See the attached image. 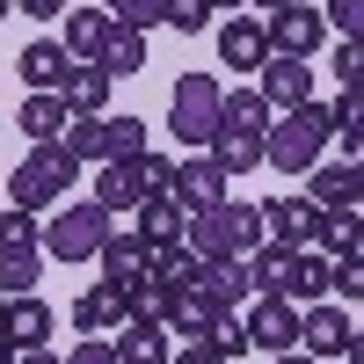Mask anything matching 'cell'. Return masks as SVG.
I'll return each mask as SVG.
<instances>
[{"label":"cell","instance_id":"8d00e7d4","mask_svg":"<svg viewBox=\"0 0 364 364\" xmlns=\"http://www.w3.org/2000/svg\"><path fill=\"white\" fill-rule=\"evenodd\" d=\"M0 248H44L37 211H22V204H8V211H0Z\"/></svg>","mask_w":364,"mask_h":364},{"label":"cell","instance_id":"3957f363","mask_svg":"<svg viewBox=\"0 0 364 364\" xmlns=\"http://www.w3.org/2000/svg\"><path fill=\"white\" fill-rule=\"evenodd\" d=\"M73 182H80V161H73V154H66L58 139H44L37 154H29V161H22V168L8 175V197H15L22 211H51L58 197L73 190Z\"/></svg>","mask_w":364,"mask_h":364},{"label":"cell","instance_id":"7402d4cb","mask_svg":"<svg viewBox=\"0 0 364 364\" xmlns=\"http://www.w3.org/2000/svg\"><path fill=\"white\" fill-rule=\"evenodd\" d=\"M291 262H299V248H291V240H262V248L248 255L255 299H262V291H284V299H291Z\"/></svg>","mask_w":364,"mask_h":364},{"label":"cell","instance_id":"ac0fdd59","mask_svg":"<svg viewBox=\"0 0 364 364\" xmlns=\"http://www.w3.org/2000/svg\"><path fill=\"white\" fill-rule=\"evenodd\" d=\"M66 117H73V109H66V95H58V87H29V95H22V109H15V124L44 146V139H58V132H66Z\"/></svg>","mask_w":364,"mask_h":364},{"label":"cell","instance_id":"4316f807","mask_svg":"<svg viewBox=\"0 0 364 364\" xmlns=\"http://www.w3.org/2000/svg\"><path fill=\"white\" fill-rule=\"evenodd\" d=\"M117 321H124V299H117V284H95V291L73 299V328H80V336H109Z\"/></svg>","mask_w":364,"mask_h":364},{"label":"cell","instance_id":"b9f144b4","mask_svg":"<svg viewBox=\"0 0 364 364\" xmlns=\"http://www.w3.org/2000/svg\"><path fill=\"white\" fill-rule=\"evenodd\" d=\"M328 58H336V80H343V87H357V80H364V37H343Z\"/></svg>","mask_w":364,"mask_h":364},{"label":"cell","instance_id":"d4e9b609","mask_svg":"<svg viewBox=\"0 0 364 364\" xmlns=\"http://www.w3.org/2000/svg\"><path fill=\"white\" fill-rule=\"evenodd\" d=\"M95 262H102V284H139L146 277V240L139 233H109Z\"/></svg>","mask_w":364,"mask_h":364},{"label":"cell","instance_id":"74e56055","mask_svg":"<svg viewBox=\"0 0 364 364\" xmlns=\"http://www.w3.org/2000/svg\"><path fill=\"white\" fill-rule=\"evenodd\" d=\"M291 291H306V299L328 291V255H321V248H299V262H291Z\"/></svg>","mask_w":364,"mask_h":364},{"label":"cell","instance_id":"f1b7e54d","mask_svg":"<svg viewBox=\"0 0 364 364\" xmlns=\"http://www.w3.org/2000/svg\"><path fill=\"white\" fill-rule=\"evenodd\" d=\"M306 197H314L321 211L357 204V190H350V161H314V168H306Z\"/></svg>","mask_w":364,"mask_h":364},{"label":"cell","instance_id":"52a82bcc","mask_svg":"<svg viewBox=\"0 0 364 364\" xmlns=\"http://www.w3.org/2000/svg\"><path fill=\"white\" fill-rule=\"evenodd\" d=\"M190 291L204 299V306H211V314H233V306H240V299H248V291H255V277H248V255H219V262H204Z\"/></svg>","mask_w":364,"mask_h":364},{"label":"cell","instance_id":"816d5d0a","mask_svg":"<svg viewBox=\"0 0 364 364\" xmlns=\"http://www.w3.org/2000/svg\"><path fill=\"white\" fill-rule=\"evenodd\" d=\"M277 364H321V357H306V350H277Z\"/></svg>","mask_w":364,"mask_h":364},{"label":"cell","instance_id":"e0dca14e","mask_svg":"<svg viewBox=\"0 0 364 364\" xmlns=\"http://www.w3.org/2000/svg\"><path fill=\"white\" fill-rule=\"evenodd\" d=\"M117 357L124 364H168L175 357L168 321H117Z\"/></svg>","mask_w":364,"mask_h":364},{"label":"cell","instance_id":"9a60e30c","mask_svg":"<svg viewBox=\"0 0 364 364\" xmlns=\"http://www.w3.org/2000/svg\"><path fill=\"white\" fill-rule=\"evenodd\" d=\"M262 226L277 233V240H291V248H314L321 204H314V197H269V204H262Z\"/></svg>","mask_w":364,"mask_h":364},{"label":"cell","instance_id":"44dd1931","mask_svg":"<svg viewBox=\"0 0 364 364\" xmlns=\"http://www.w3.org/2000/svg\"><path fill=\"white\" fill-rule=\"evenodd\" d=\"M219 124H226V132H248V139H262L269 124H277V109H269V95H262V87H233V95L219 102Z\"/></svg>","mask_w":364,"mask_h":364},{"label":"cell","instance_id":"ba28073f","mask_svg":"<svg viewBox=\"0 0 364 364\" xmlns=\"http://www.w3.org/2000/svg\"><path fill=\"white\" fill-rule=\"evenodd\" d=\"M299 350L306 357H343L350 350V314L336 306V299H314V306L299 314Z\"/></svg>","mask_w":364,"mask_h":364},{"label":"cell","instance_id":"8992f818","mask_svg":"<svg viewBox=\"0 0 364 364\" xmlns=\"http://www.w3.org/2000/svg\"><path fill=\"white\" fill-rule=\"evenodd\" d=\"M262 37H269V51H291V58H314V51L328 44V15H321V8H306V0H284V8H269V22H262Z\"/></svg>","mask_w":364,"mask_h":364},{"label":"cell","instance_id":"d6a6232c","mask_svg":"<svg viewBox=\"0 0 364 364\" xmlns=\"http://www.w3.org/2000/svg\"><path fill=\"white\" fill-rule=\"evenodd\" d=\"M132 154H146V124H139V117H109L102 109V161H132Z\"/></svg>","mask_w":364,"mask_h":364},{"label":"cell","instance_id":"8fae6325","mask_svg":"<svg viewBox=\"0 0 364 364\" xmlns=\"http://www.w3.org/2000/svg\"><path fill=\"white\" fill-rule=\"evenodd\" d=\"M0 336H8L15 350H37V343H51V306L37 291H15L8 306H0Z\"/></svg>","mask_w":364,"mask_h":364},{"label":"cell","instance_id":"603a6c76","mask_svg":"<svg viewBox=\"0 0 364 364\" xmlns=\"http://www.w3.org/2000/svg\"><path fill=\"white\" fill-rule=\"evenodd\" d=\"M109 8H66V37H58V44H66L73 58H102V44H109Z\"/></svg>","mask_w":364,"mask_h":364},{"label":"cell","instance_id":"5b68a950","mask_svg":"<svg viewBox=\"0 0 364 364\" xmlns=\"http://www.w3.org/2000/svg\"><path fill=\"white\" fill-rule=\"evenodd\" d=\"M109 240V211L102 204H58V219L44 226V255L51 262H95Z\"/></svg>","mask_w":364,"mask_h":364},{"label":"cell","instance_id":"d590c367","mask_svg":"<svg viewBox=\"0 0 364 364\" xmlns=\"http://www.w3.org/2000/svg\"><path fill=\"white\" fill-rule=\"evenodd\" d=\"M161 22L175 37H204L211 29V0H161Z\"/></svg>","mask_w":364,"mask_h":364},{"label":"cell","instance_id":"11a10c76","mask_svg":"<svg viewBox=\"0 0 364 364\" xmlns=\"http://www.w3.org/2000/svg\"><path fill=\"white\" fill-rule=\"evenodd\" d=\"M262 8H284V0H262Z\"/></svg>","mask_w":364,"mask_h":364},{"label":"cell","instance_id":"680465c9","mask_svg":"<svg viewBox=\"0 0 364 364\" xmlns=\"http://www.w3.org/2000/svg\"><path fill=\"white\" fill-rule=\"evenodd\" d=\"M357 87H364V80H357Z\"/></svg>","mask_w":364,"mask_h":364},{"label":"cell","instance_id":"4dcf8cb0","mask_svg":"<svg viewBox=\"0 0 364 364\" xmlns=\"http://www.w3.org/2000/svg\"><path fill=\"white\" fill-rule=\"evenodd\" d=\"M204 154L219 161L226 175H248V168L262 161V139H248V132H226V124H219V132H211V146H204Z\"/></svg>","mask_w":364,"mask_h":364},{"label":"cell","instance_id":"4fadbf2b","mask_svg":"<svg viewBox=\"0 0 364 364\" xmlns=\"http://www.w3.org/2000/svg\"><path fill=\"white\" fill-rule=\"evenodd\" d=\"M219 58H226L233 73H262V58H269L262 22H248V15H226V22H219Z\"/></svg>","mask_w":364,"mask_h":364},{"label":"cell","instance_id":"484cf974","mask_svg":"<svg viewBox=\"0 0 364 364\" xmlns=\"http://www.w3.org/2000/svg\"><path fill=\"white\" fill-rule=\"evenodd\" d=\"M117 299H124V321H168L175 314V284H161L154 269L139 284H117Z\"/></svg>","mask_w":364,"mask_h":364},{"label":"cell","instance_id":"7dc6e473","mask_svg":"<svg viewBox=\"0 0 364 364\" xmlns=\"http://www.w3.org/2000/svg\"><path fill=\"white\" fill-rule=\"evenodd\" d=\"M22 15H37V22H58V8H66V0H15Z\"/></svg>","mask_w":364,"mask_h":364},{"label":"cell","instance_id":"6f0895ef","mask_svg":"<svg viewBox=\"0 0 364 364\" xmlns=\"http://www.w3.org/2000/svg\"><path fill=\"white\" fill-rule=\"evenodd\" d=\"M0 306H8V291H0Z\"/></svg>","mask_w":364,"mask_h":364},{"label":"cell","instance_id":"cb8c5ba5","mask_svg":"<svg viewBox=\"0 0 364 364\" xmlns=\"http://www.w3.org/2000/svg\"><path fill=\"white\" fill-rule=\"evenodd\" d=\"M314 248H321V255H357V248H364V211H357V204H343V211H321Z\"/></svg>","mask_w":364,"mask_h":364},{"label":"cell","instance_id":"60d3db41","mask_svg":"<svg viewBox=\"0 0 364 364\" xmlns=\"http://www.w3.org/2000/svg\"><path fill=\"white\" fill-rule=\"evenodd\" d=\"M204 343H219L226 357H240V350H255V343H248V321H233V314H219V321H211V328H204Z\"/></svg>","mask_w":364,"mask_h":364},{"label":"cell","instance_id":"f5cc1de1","mask_svg":"<svg viewBox=\"0 0 364 364\" xmlns=\"http://www.w3.org/2000/svg\"><path fill=\"white\" fill-rule=\"evenodd\" d=\"M219 8H226V15H240V8H248V0H211V15H219Z\"/></svg>","mask_w":364,"mask_h":364},{"label":"cell","instance_id":"e575fe53","mask_svg":"<svg viewBox=\"0 0 364 364\" xmlns=\"http://www.w3.org/2000/svg\"><path fill=\"white\" fill-rule=\"evenodd\" d=\"M58 146L87 168V161H102V117H66V132H58Z\"/></svg>","mask_w":364,"mask_h":364},{"label":"cell","instance_id":"ffe728a7","mask_svg":"<svg viewBox=\"0 0 364 364\" xmlns=\"http://www.w3.org/2000/svg\"><path fill=\"white\" fill-rule=\"evenodd\" d=\"M175 197L190 204V211H204V204H219V197H226V168L211 161V154H197V161H182V168H175Z\"/></svg>","mask_w":364,"mask_h":364},{"label":"cell","instance_id":"db71d44e","mask_svg":"<svg viewBox=\"0 0 364 364\" xmlns=\"http://www.w3.org/2000/svg\"><path fill=\"white\" fill-rule=\"evenodd\" d=\"M0 364H15V343H8V336H0Z\"/></svg>","mask_w":364,"mask_h":364},{"label":"cell","instance_id":"f907efd6","mask_svg":"<svg viewBox=\"0 0 364 364\" xmlns=\"http://www.w3.org/2000/svg\"><path fill=\"white\" fill-rule=\"evenodd\" d=\"M350 364H364V328H350V350H343Z\"/></svg>","mask_w":364,"mask_h":364},{"label":"cell","instance_id":"7a4b0ae2","mask_svg":"<svg viewBox=\"0 0 364 364\" xmlns=\"http://www.w3.org/2000/svg\"><path fill=\"white\" fill-rule=\"evenodd\" d=\"M190 248L204 262H219V255H255L262 248V204H240V197H219V204H204L190 211Z\"/></svg>","mask_w":364,"mask_h":364},{"label":"cell","instance_id":"9f6ffc18","mask_svg":"<svg viewBox=\"0 0 364 364\" xmlns=\"http://www.w3.org/2000/svg\"><path fill=\"white\" fill-rule=\"evenodd\" d=\"M8 8H15V0H0V15H8Z\"/></svg>","mask_w":364,"mask_h":364},{"label":"cell","instance_id":"ee69618b","mask_svg":"<svg viewBox=\"0 0 364 364\" xmlns=\"http://www.w3.org/2000/svg\"><path fill=\"white\" fill-rule=\"evenodd\" d=\"M66 364H124V357H117V343H102V336H80V350H66Z\"/></svg>","mask_w":364,"mask_h":364},{"label":"cell","instance_id":"bcb514c9","mask_svg":"<svg viewBox=\"0 0 364 364\" xmlns=\"http://www.w3.org/2000/svg\"><path fill=\"white\" fill-rule=\"evenodd\" d=\"M357 154H364V109L343 124V161H357Z\"/></svg>","mask_w":364,"mask_h":364},{"label":"cell","instance_id":"6da1fadb","mask_svg":"<svg viewBox=\"0 0 364 364\" xmlns=\"http://www.w3.org/2000/svg\"><path fill=\"white\" fill-rule=\"evenodd\" d=\"M328 132H336V102H299V109H277V124L262 132V161L277 175H306L321 161Z\"/></svg>","mask_w":364,"mask_h":364},{"label":"cell","instance_id":"c3c4849f","mask_svg":"<svg viewBox=\"0 0 364 364\" xmlns=\"http://www.w3.org/2000/svg\"><path fill=\"white\" fill-rule=\"evenodd\" d=\"M15 364H66V357H58V350H44V343H37V350H15Z\"/></svg>","mask_w":364,"mask_h":364},{"label":"cell","instance_id":"ab89813d","mask_svg":"<svg viewBox=\"0 0 364 364\" xmlns=\"http://www.w3.org/2000/svg\"><path fill=\"white\" fill-rule=\"evenodd\" d=\"M109 22H124V29H154L161 22V0H102Z\"/></svg>","mask_w":364,"mask_h":364},{"label":"cell","instance_id":"f546056e","mask_svg":"<svg viewBox=\"0 0 364 364\" xmlns=\"http://www.w3.org/2000/svg\"><path fill=\"white\" fill-rule=\"evenodd\" d=\"M146 269H154L161 284H175V291H190V284H197V269H204V255L190 248V240H175V248H146Z\"/></svg>","mask_w":364,"mask_h":364},{"label":"cell","instance_id":"30bf717a","mask_svg":"<svg viewBox=\"0 0 364 364\" xmlns=\"http://www.w3.org/2000/svg\"><path fill=\"white\" fill-rule=\"evenodd\" d=\"M262 95H269V109L314 102V66H306V58H291V51H269V58H262Z\"/></svg>","mask_w":364,"mask_h":364},{"label":"cell","instance_id":"7bdbcfd3","mask_svg":"<svg viewBox=\"0 0 364 364\" xmlns=\"http://www.w3.org/2000/svg\"><path fill=\"white\" fill-rule=\"evenodd\" d=\"M328 29H336V37H364V0H328Z\"/></svg>","mask_w":364,"mask_h":364},{"label":"cell","instance_id":"9c48e42d","mask_svg":"<svg viewBox=\"0 0 364 364\" xmlns=\"http://www.w3.org/2000/svg\"><path fill=\"white\" fill-rule=\"evenodd\" d=\"M248 343H255V350H299V306H291L284 291H262V299H255Z\"/></svg>","mask_w":364,"mask_h":364},{"label":"cell","instance_id":"5bb4252c","mask_svg":"<svg viewBox=\"0 0 364 364\" xmlns=\"http://www.w3.org/2000/svg\"><path fill=\"white\" fill-rule=\"evenodd\" d=\"M95 204L109 211V219H117V211H139V204H146L139 154H132V161H102V175H95Z\"/></svg>","mask_w":364,"mask_h":364},{"label":"cell","instance_id":"d6986e66","mask_svg":"<svg viewBox=\"0 0 364 364\" xmlns=\"http://www.w3.org/2000/svg\"><path fill=\"white\" fill-rule=\"evenodd\" d=\"M66 66H73V51L58 44V37H37V44H22V58H15L22 87H58V80H66Z\"/></svg>","mask_w":364,"mask_h":364},{"label":"cell","instance_id":"836d02e7","mask_svg":"<svg viewBox=\"0 0 364 364\" xmlns=\"http://www.w3.org/2000/svg\"><path fill=\"white\" fill-rule=\"evenodd\" d=\"M211 321H219V314H211L197 291H175V314H168V336H175V343H197Z\"/></svg>","mask_w":364,"mask_h":364},{"label":"cell","instance_id":"277c9868","mask_svg":"<svg viewBox=\"0 0 364 364\" xmlns=\"http://www.w3.org/2000/svg\"><path fill=\"white\" fill-rule=\"evenodd\" d=\"M219 102H226V87L211 73H182L175 95H168V132L182 146H211V132H219Z\"/></svg>","mask_w":364,"mask_h":364},{"label":"cell","instance_id":"681fc988","mask_svg":"<svg viewBox=\"0 0 364 364\" xmlns=\"http://www.w3.org/2000/svg\"><path fill=\"white\" fill-rule=\"evenodd\" d=\"M350 190H357V211H364V154L350 161Z\"/></svg>","mask_w":364,"mask_h":364},{"label":"cell","instance_id":"7c38bea8","mask_svg":"<svg viewBox=\"0 0 364 364\" xmlns=\"http://www.w3.org/2000/svg\"><path fill=\"white\" fill-rule=\"evenodd\" d=\"M182 233H190V204H182L175 190H161V197L139 204V240H146V248H175Z\"/></svg>","mask_w":364,"mask_h":364},{"label":"cell","instance_id":"f35d334b","mask_svg":"<svg viewBox=\"0 0 364 364\" xmlns=\"http://www.w3.org/2000/svg\"><path fill=\"white\" fill-rule=\"evenodd\" d=\"M328 291L364 299V248H357V255H328Z\"/></svg>","mask_w":364,"mask_h":364},{"label":"cell","instance_id":"83f0119b","mask_svg":"<svg viewBox=\"0 0 364 364\" xmlns=\"http://www.w3.org/2000/svg\"><path fill=\"white\" fill-rule=\"evenodd\" d=\"M95 66H102L109 80H132V73H146V29H124V22H117Z\"/></svg>","mask_w":364,"mask_h":364},{"label":"cell","instance_id":"f6af8a7d","mask_svg":"<svg viewBox=\"0 0 364 364\" xmlns=\"http://www.w3.org/2000/svg\"><path fill=\"white\" fill-rule=\"evenodd\" d=\"M168 364H233V357H226L219 343H204V336H197V343H182V350H175Z\"/></svg>","mask_w":364,"mask_h":364},{"label":"cell","instance_id":"1f68e13d","mask_svg":"<svg viewBox=\"0 0 364 364\" xmlns=\"http://www.w3.org/2000/svg\"><path fill=\"white\" fill-rule=\"evenodd\" d=\"M37 277H44V248H0V291H37Z\"/></svg>","mask_w":364,"mask_h":364},{"label":"cell","instance_id":"2e32d148","mask_svg":"<svg viewBox=\"0 0 364 364\" xmlns=\"http://www.w3.org/2000/svg\"><path fill=\"white\" fill-rule=\"evenodd\" d=\"M58 95H66L73 117H102V109H109V73L95 66V58H73L66 80H58Z\"/></svg>","mask_w":364,"mask_h":364}]
</instances>
